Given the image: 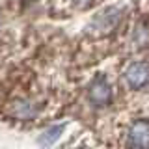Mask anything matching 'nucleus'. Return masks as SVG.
I'll use <instances>...</instances> for the list:
<instances>
[{"instance_id":"nucleus-7","label":"nucleus","mask_w":149,"mask_h":149,"mask_svg":"<svg viewBox=\"0 0 149 149\" xmlns=\"http://www.w3.org/2000/svg\"><path fill=\"white\" fill-rule=\"evenodd\" d=\"M74 4H77L78 8H86V6H90V4H93V0H73Z\"/></svg>"},{"instance_id":"nucleus-3","label":"nucleus","mask_w":149,"mask_h":149,"mask_svg":"<svg viewBox=\"0 0 149 149\" xmlns=\"http://www.w3.org/2000/svg\"><path fill=\"white\" fill-rule=\"evenodd\" d=\"M125 80H127L130 90H142L149 82V63L146 62L130 63L125 71Z\"/></svg>"},{"instance_id":"nucleus-5","label":"nucleus","mask_w":149,"mask_h":149,"mask_svg":"<svg viewBox=\"0 0 149 149\" xmlns=\"http://www.w3.org/2000/svg\"><path fill=\"white\" fill-rule=\"evenodd\" d=\"M13 114L21 119H32L37 116V106L30 101H19L13 104Z\"/></svg>"},{"instance_id":"nucleus-4","label":"nucleus","mask_w":149,"mask_h":149,"mask_svg":"<svg viewBox=\"0 0 149 149\" xmlns=\"http://www.w3.org/2000/svg\"><path fill=\"white\" fill-rule=\"evenodd\" d=\"M127 146L149 147V121L147 119H138L130 125L127 132Z\"/></svg>"},{"instance_id":"nucleus-1","label":"nucleus","mask_w":149,"mask_h":149,"mask_svg":"<svg viewBox=\"0 0 149 149\" xmlns=\"http://www.w3.org/2000/svg\"><path fill=\"white\" fill-rule=\"evenodd\" d=\"M121 21V11L118 8H106L102 9L101 13H97L93 17L91 24H90V30L95 32L99 36H106V34H112V32L118 28Z\"/></svg>"},{"instance_id":"nucleus-2","label":"nucleus","mask_w":149,"mask_h":149,"mask_svg":"<svg viewBox=\"0 0 149 149\" xmlns=\"http://www.w3.org/2000/svg\"><path fill=\"white\" fill-rule=\"evenodd\" d=\"M88 99L95 106H108L112 102V88L104 74H99L91 80L90 90H88Z\"/></svg>"},{"instance_id":"nucleus-6","label":"nucleus","mask_w":149,"mask_h":149,"mask_svg":"<svg viewBox=\"0 0 149 149\" xmlns=\"http://www.w3.org/2000/svg\"><path fill=\"white\" fill-rule=\"evenodd\" d=\"M63 129H65V123H62V125H54V127L47 129L45 132H43V136L39 138V142L45 143V146H50V143H54L56 140L60 138V134L63 132Z\"/></svg>"}]
</instances>
